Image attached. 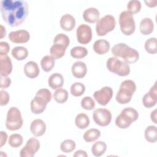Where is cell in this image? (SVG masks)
Returning <instances> with one entry per match:
<instances>
[{
  "label": "cell",
  "instance_id": "31",
  "mask_svg": "<svg viewBox=\"0 0 157 157\" xmlns=\"http://www.w3.org/2000/svg\"><path fill=\"white\" fill-rule=\"evenodd\" d=\"M101 136V131L96 128L87 130L83 134V139L86 142H92L96 140Z\"/></svg>",
  "mask_w": 157,
  "mask_h": 157
},
{
  "label": "cell",
  "instance_id": "9",
  "mask_svg": "<svg viewBox=\"0 0 157 157\" xmlns=\"http://www.w3.org/2000/svg\"><path fill=\"white\" fill-rule=\"evenodd\" d=\"M115 26L116 21L115 17L111 15H105L96 22V31L98 36H103L112 31Z\"/></svg>",
  "mask_w": 157,
  "mask_h": 157
},
{
  "label": "cell",
  "instance_id": "27",
  "mask_svg": "<svg viewBox=\"0 0 157 157\" xmlns=\"http://www.w3.org/2000/svg\"><path fill=\"white\" fill-rule=\"evenodd\" d=\"M145 140L150 143H155L157 140V129L156 126L150 125L146 128L144 132Z\"/></svg>",
  "mask_w": 157,
  "mask_h": 157
},
{
  "label": "cell",
  "instance_id": "28",
  "mask_svg": "<svg viewBox=\"0 0 157 157\" xmlns=\"http://www.w3.org/2000/svg\"><path fill=\"white\" fill-rule=\"evenodd\" d=\"M75 123L76 126L79 129H85L90 124V118L86 114L80 113L75 117Z\"/></svg>",
  "mask_w": 157,
  "mask_h": 157
},
{
  "label": "cell",
  "instance_id": "32",
  "mask_svg": "<svg viewBox=\"0 0 157 157\" xmlns=\"http://www.w3.org/2000/svg\"><path fill=\"white\" fill-rule=\"evenodd\" d=\"M53 98L59 104H63L67 101L68 98V92L64 88L56 89L53 93Z\"/></svg>",
  "mask_w": 157,
  "mask_h": 157
},
{
  "label": "cell",
  "instance_id": "5",
  "mask_svg": "<svg viewBox=\"0 0 157 157\" xmlns=\"http://www.w3.org/2000/svg\"><path fill=\"white\" fill-rule=\"evenodd\" d=\"M139 118L138 112L132 107L123 109L115 118V124L120 129H126Z\"/></svg>",
  "mask_w": 157,
  "mask_h": 157
},
{
  "label": "cell",
  "instance_id": "11",
  "mask_svg": "<svg viewBox=\"0 0 157 157\" xmlns=\"http://www.w3.org/2000/svg\"><path fill=\"white\" fill-rule=\"evenodd\" d=\"M39 141L34 137L30 138L25 145L21 149L20 156L21 157H33L40 148Z\"/></svg>",
  "mask_w": 157,
  "mask_h": 157
},
{
  "label": "cell",
  "instance_id": "40",
  "mask_svg": "<svg viewBox=\"0 0 157 157\" xmlns=\"http://www.w3.org/2000/svg\"><path fill=\"white\" fill-rule=\"evenodd\" d=\"M81 106L86 110H91L95 107V102L90 96H85L81 101Z\"/></svg>",
  "mask_w": 157,
  "mask_h": 157
},
{
  "label": "cell",
  "instance_id": "20",
  "mask_svg": "<svg viewBox=\"0 0 157 157\" xmlns=\"http://www.w3.org/2000/svg\"><path fill=\"white\" fill-rule=\"evenodd\" d=\"M59 23L61 28L66 31H72L75 26V18L69 13L63 15L61 17Z\"/></svg>",
  "mask_w": 157,
  "mask_h": 157
},
{
  "label": "cell",
  "instance_id": "30",
  "mask_svg": "<svg viewBox=\"0 0 157 157\" xmlns=\"http://www.w3.org/2000/svg\"><path fill=\"white\" fill-rule=\"evenodd\" d=\"M55 59L50 55L44 56L40 61V66L45 72H49L55 66Z\"/></svg>",
  "mask_w": 157,
  "mask_h": 157
},
{
  "label": "cell",
  "instance_id": "1",
  "mask_svg": "<svg viewBox=\"0 0 157 157\" xmlns=\"http://www.w3.org/2000/svg\"><path fill=\"white\" fill-rule=\"evenodd\" d=\"M1 12L4 21L12 27L18 26L25 20L28 13V5L22 0H2Z\"/></svg>",
  "mask_w": 157,
  "mask_h": 157
},
{
  "label": "cell",
  "instance_id": "45",
  "mask_svg": "<svg viewBox=\"0 0 157 157\" xmlns=\"http://www.w3.org/2000/svg\"><path fill=\"white\" fill-rule=\"evenodd\" d=\"M73 156L74 157H87L88 155L86 152L82 150H77L73 155Z\"/></svg>",
  "mask_w": 157,
  "mask_h": 157
},
{
  "label": "cell",
  "instance_id": "24",
  "mask_svg": "<svg viewBox=\"0 0 157 157\" xmlns=\"http://www.w3.org/2000/svg\"><path fill=\"white\" fill-rule=\"evenodd\" d=\"M139 29L140 33L144 35L150 34L154 29V23L150 18H144L140 23Z\"/></svg>",
  "mask_w": 157,
  "mask_h": 157
},
{
  "label": "cell",
  "instance_id": "22",
  "mask_svg": "<svg viewBox=\"0 0 157 157\" xmlns=\"http://www.w3.org/2000/svg\"><path fill=\"white\" fill-rule=\"evenodd\" d=\"M110 44L105 39H98L95 41L93 48L95 53L98 55H104L107 53L110 50Z\"/></svg>",
  "mask_w": 157,
  "mask_h": 157
},
{
  "label": "cell",
  "instance_id": "39",
  "mask_svg": "<svg viewBox=\"0 0 157 157\" xmlns=\"http://www.w3.org/2000/svg\"><path fill=\"white\" fill-rule=\"evenodd\" d=\"M53 42V44H58L62 45L64 46L66 48H67L69 45L70 40L69 37L67 35L63 33H60L57 34L54 37Z\"/></svg>",
  "mask_w": 157,
  "mask_h": 157
},
{
  "label": "cell",
  "instance_id": "17",
  "mask_svg": "<svg viewBox=\"0 0 157 157\" xmlns=\"http://www.w3.org/2000/svg\"><path fill=\"white\" fill-rule=\"evenodd\" d=\"M30 130L35 137H40L44 134L46 131V124L41 119H35L30 125Z\"/></svg>",
  "mask_w": 157,
  "mask_h": 157
},
{
  "label": "cell",
  "instance_id": "7",
  "mask_svg": "<svg viewBox=\"0 0 157 157\" xmlns=\"http://www.w3.org/2000/svg\"><path fill=\"white\" fill-rule=\"evenodd\" d=\"M23 120L21 112L16 107H11L7 112L6 126L10 131H16L20 129L23 125Z\"/></svg>",
  "mask_w": 157,
  "mask_h": 157
},
{
  "label": "cell",
  "instance_id": "23",
  "mask_svg": "<svg viewBox=\"0 0 157 157\" xmlns=\"http://www.w3.org/2000/svg\"><path fill=\"white\" fill-rule=\"evenodd\" d=\"M64 78L59 73L52 74L48 79V86L52 89H58L63 86L64 84Z\"/></svg>",
  "mask_w": 157,
  "mask_h": 157
},
{
  "label": "cell",
  "instance_id": "13",
  "mask_svg": "<svg viewBox=\"0 0 157 157\" xmlns=\"http://www.w3.org/2000/svg\"><path fill=\"white\" fill-rule=\"evenodd\" d=\"M77 41L83 45L90 42L92 39V30L90 26L86 24H81L76 31Z\"/></svg>",
  "mask_w": 157,
  "mask_h": 157
},
{
  "label": "cell",
  "instance_id": "36",
  "mask_svg": "<svg viewBox=\"0 0 157 157\" xmlns=\"http://www.w3.org/2000/svg\"><path fill=\"white\" fill-rule=\"evenodd\" d=\"M9 145L12 148H18L20 147L23 142V138L19 134H13L9 138Z\"/></svg>",
  "mask_w": 157,
  "mask_h": 157
},
{
  "label": "cell",
  "instance_id": "48",
  "mask_svg": "<svg viewBox=\"0 0 157 157\" xmlns=\"http://www.w3.org/2000/svg\"><path fill=\"white\" fill-rule=\"evenodd\" d=\"M6 28L1 25V36H0V38L1 39L4 38L6 36Z\"/></svg>",
  "mask_w": 157,
  "mask_h": 157
},
{
  "label": "cell",
  "instance_id": "38",
  "mask_svg": "<svg viewBox=\"0 0 157 157\" xmlns=\"http://www.w3.org/2000/svg\"><path fill=\"white\" fill-rule=\"evenodd\" d=\"M141 2L137 0L129 1L127 4V10L132 14H136L141 9Z\"/></svg>",
  "mask_w": 157,
  "mask_h": 157
},
{
  "label": "cell",
  "instance_id": "3",
  "mask_svg": "<svg viewBox=\"0 0 157 157\" xmlns=\"http://www.w3.org/2000/svg\"><path fill=\"white\" fill-rule=\"evenodd\" d=\"M52 99V93L49 90L41 88L39 90L34 98L31 101V110L34 114H40L42 113L47 104Z\"/></svg>",
  "mask_w": 157,
  "mask_h": 157
},
{
  "label": "cell",
  "instance_id": "25",
  "mask_svg": "<svg viewBox=\"0 0 157 157\" xmlns=\"http://www.w3.org/2000/svg\"><path fill=\"white\" fill-rule=\"evenodd\" d=\"M12 56L18 61H22L26 59L28 55V51L26 48L22 46H17L12 48L11 51Z\"/></svg>",
  "mask_w": 157,
  "mask_h": 157
},
{
  "label": "cell",
  "instance_id": "19",
  "mask_svg": "<svg viewBox=\"0 0 157 157\" xmlns=\"http://www.w3.org/2000/svg\"><path fill=\"white\" fill-rule=\"evenodd\" d=\"M24 72L26 76L29 78H34L37 77L40 72L37 63L33 61L27 62L24 66Z\"/></svg>",
  "mask_w": 157,
  "mask_h": 157
},
{
  "label": "cell",
  "instance_id": "29",
  "mask_svg": "<svg viewBox=\"0 0 157 157\" xmlns=\"http://www.w3.org/2000/svg\"><path fill=\"white\" fill-rule=\"evenodd\" d=\"M107 145L103 141H97L93 144L91 147V153L94 156H101L105 152Z\"/></svg>",
  "mask_w": 157,
  "mask_h": 157
},
{
  "label": "cell",
  "instance_id": "43",
  "mask_svg": "<svg viewBox=\"0 0 157 157\" xmlns=\"http://www.w3.org/2000/svg\"><path fill=\"white\" fill-rule=\"evenodd\" d=\"M10 49V46L9 44L6 42H0V55H7Z\"/></svg>",
  "mask_w": 157,
  "mask_h": 157
},
{
  "label": "cell",
  "instance_id": "21",
  "mask_svg": "<svg viewBox=\"0 0 157 157\" xmlns=\"http://www.w3.org/2000/svg\"><path fill=\"white\" fill-rule=\"evenodd\" d=\"M84 20L90 23H94L99 19V11L95 7H90L83 13Z\"/></svg>",
  "mask_w": 157,
  "mask_h": 157
},
{
  "label": "cell",
  "instance_id": "15",
  "mask_svg": "<svg viewBox=\"0 0 157 157\" xmlns=\"http://www.w3.org/2000/svg\"><path fill=\"white\" fill-rule=\"evenodd\" d=\"M157 102V86L156 82L151 87L149 91L142 98V103L144 107L151 108L155 106Z\"/></svg>",
  "mask_w": 157,
  "mask_h": 157
},
{
  "label": "cell",
  "instance_id": "35",
  "mask_svg": "<svg viewBox=\"0 0 157 157\" xmlns=\"http://www.w3.org/2000/svg\"><path fill=\"white\" fill-rule=\"evenodd\" d=\"M85 91V86L80 82H75L71 86V93L75 97L81 96Z\"/></svg>",
  "mask_w": 157,
  "mask_h": 157
},
{
  "label": "cell",
  "instance_id": "12",
  "mask_svg": "<svg viewBox=\"0 0 157 157\" xmlns=\"http://www.w3.org/2000/svg\"><path fill=\"white\" fill-rule=\"evenodd\" d=\"M113 96V90L111 87L105 86L93 93V97L96 102L101 105H106Z\"/></svg>",
  "mask_w": 157,
  "mask_h": 157
},
{
  "label": "cell",
  "instance_id": "33",
  "mask_svg": "<svg viewBox=\"0 0 157 157\" xmlns=\"http://www.w3.org/2000/svg\"><path fill=\"white\" fill-rule=\"evenodd\" d=\"M71 55L72 58L75 59H82L85 57L88 54L87 49L82 46H77L73 47L71 50Z\"/></svg>",
  "mask_w": 157,
  "mask_h": 157
},
{
  "label": "cell",
  "instance_id": "41",
  "mask_svg": "<svg viewBox=\"0 0 157 157\" xmlns=\"http://www.w3.org/2000/svg\"><path fill=\"white\" fill-rule=\"evenodd\" d=\"M0 105L1 106H4L7 105L9 103V99H10V96L8 92L4 90H1L0 91Z\"/></svg>",
  "mask_w": 157,
  "mask_h": 157
},
{
  "label": "cell",
  "instance_id": "10",
  "mask_svg": "<svg viewBox=\"0 0 157 157\" xmlns=\"http://www.w3.org/2000/svg\"><path fill=\"white\" fill-rule=\"evenodd\" d=\"M93 118L96 124L100 126H106L111 122L112 113L108 109L99 108L94 110Z\"/></svg>",
  "mask_w": 157,
  "mask_h": 157
},
{
  "label": "cell",
  "instance_id": "18",
  "mask_svg": "<svg viewBox=\"0 0 157 157\" xmlns=\"http://www.w3.org/2000/svg\"><path fill=\"white\" fill-rule=\"evenodd\" d=\"M71 71L72 75L77 78H83L87 72L86 64L81 61H75L72 66Z\"/></svg>",
  "mask_w": 157,
  "mask_h": 157
},
{
  "label": "cell",
  "instance_id": "6",
  "mask_svg": "<svg viewBox=\"0 0 157 157\" xmlns=\"http://www.w3.org/2000/svg\"><path fill=\"white\" fill-rule=\"evenodd\" d=\"M107 69L119 76H127L130 73V66L129 64L120 60L117 57H110L106 62Z\"/></svg>",
  "mask_w": 157,
  "mask_h": 157
},
{
  "label": "cell",
  "instance_id": "8",
  "mask_svg": "<svg viewBox=\"0 0 157 157\" xmlns=\"http://www.w3.org/2000/svg\"><path fill=\"white\" fill-rule=\"evenodd\" d=\"M121 31L126 36H131L136 29V23L133 14L128 10L123 11L119 16Z\"/></svg>",
  "mask_w": 157,
  "mask_h": 157
},
{
  "label": "cell",
  "instance_id": "37",
  "mask_svg": "<svg viewBox=\"0 0 157 157\" xmlns=\"http://www.w3.org/2000/svg\"><path fill=\"white\" fill-rule=\"evenodd\" d=\"M75 147L76 144L74 140L71 139H66L61 142L60 149L63 152L68 153L74 151V150L75 148Z\"/></svg>",
  "mask_w": 157,
  "mask_h": 157
},
{
  "label": "cell",
  "instance_id": "34",
  "mask_svg": "<svg viewBox=\"0 0 157 157\" xmlns=\"http://www.w3.org/2000/svg\"><path fill=\"white\" fill-rule=\"evenodd\" d=\"M144 48L147 53L152 55L156 54L157 53L156 38L150 37L145 42Z\"/></svg>",
  "mask_w": 157,
  "mask_h": 157
},
{
  "label": "cell",
  "instance_id": "2",
  "mask_svg": "<svg viewBox=\"0 0 157 157\" xmlns=\"http://www.w3.org/2000/svg\"><path fill=\"white\" fill-rule=\"evenodd\" d=\"M112 54L117 58H121L128 64H133L139 58V52L124 43L117 44L111 49Z\"/></svg>",
  "mask_w": 157,
  "mask_h": 157
},
{
  "label": "cell",
  "instance_id": "4",
  "mask_svg": "<svg viewBox=\"0 0 157 157\" xmlns=\"http://www.w3.org/2000/svg\"><path fill=\"white\" fill-rule=\"evenodd\" d=\"M136 90V85L132 80H126L121 82L118 91L116 94V101L120 104L129 102Z\"/></svg>",
  "mask_w": 157,
  "mask_h": 157
},
{
  "label": "cell",
  "instance_id": "42",
  "mask_svg": "<svg viewBox=\"0 0 157 157\" xmlns=\"http://www.w3.org/2000/svg\"><path fill=\"white\" fill-rule=\"evenodd\" d=\"M11 84V80L7 76H1L0 87L2 89L8 88Z\"/></svg>",
  "mask_w": 157,
  "mask_h": 157
},
{
  "label": "cell",
  "instance_id": "16",
  "mask_svg": "<svg viewBox=\"0 0 157 157\" xmlns=\"http://www.w3.org/2000/svg\"><path fill=\"white\" fill-rule=\"evenodd\" d=\"M12 71L11 59L7 55H0V74L1 76H8Z\"/></svg>",
  "mask_w": 157,
  "mask_h": 157
},
{
  "label": "cell",
  "instance_id": "44",
  "mask_svg": "<svg viewBox=\"0 0 157 157\" xmlns=\"http://www.w3.org/2000/svg\"><path fill=\"white\" fill-rule=\"evenodd\" d=\"M7 134L6 132L1 131L0 132V148L6 144L7 140Z\"/></svg>",
  "mask_w": 157,
  "mask_h": 157
},
{
  "label": "cell",
  "instance_id": "47",
  "mask_svg": "<svg viewBox=\"0 0 157 157\" xmlns=\"http://www.w3.org/2000/svg\"><path fill=\"white\" fill-rule=\"evenodd\" d=\"M150 118H151V121H152L154 123H155V124L157 123V121H156V109H155L154 110H153V111L151 112Z\"/></svg>",
  "mask_w": 157,
  "mask_h": 157
},
{
  "label": "cell",
  "instance_id": "14",
  "mask_svg": "<svg viewBox=\"0 0 157 157\" xmlns=\"http://www.w3.org/2000/svg\"><path fill=\"white\" fill-rule=\"evenodd\" d=\"M9 39L13 43L23 44L29 41L30 39L29 33L25 29L12 31L9 34Z\"/></svg>",
  "mask_w": 157,
  "mask_h": 157
},
{
  "label": "cell",
  "instance_id": "46",
  "mask_svg": "<svg viewBox=\"0 0 157 157\" xmlns=\"http://www.w3.org/2000/svg\"><path fill=\"white\" fill-rule=\"evenodd\" d=\"M145 3L147 6L149 7H155L156 6L157 0H149V1H145Z\"/></svg>",
  "mask_w": 157,
  "mask_h": 157
},
{
  "label": "cell",
  "instance_id": "26",
  "mask_svg": "<svg viewBox=\"0 0 157 157\" xmlns=\"http://www.w3.org/2000/svg\"><path fill=\"white\" fill-rule=\"evenodd\" d=\"M66 50V48L64 46L58 44H53L50 49V53L55 59H58L64 55Z\"/></svg>",
  "mask_w": 157,
  "mask_h": 157
}]
</instances>
